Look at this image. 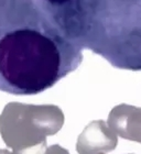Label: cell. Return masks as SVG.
<instances>
[{
    "label": "cell",
    "instance_id": "5",
    "mask_svg": "<svg viewBox=\"0 0 141 154\" xmlns=\"http://www.w3.org/2000/svg\"><path fill=\"white\" fill-rule=\"evenodd\" d=\"M108 125L120 138L141 143V107L120 103L108 115Z\"/></svg>",
    "mask_w": 141,
    "mask_h": 154
},
{
    "label": "cell",
    "instance_id": "3",
    "mask_svg": "<svg viewBox=\"0 0 141 154\" xmlns=\"http://www.w3.org/2000/svg\"><path fill=\"white\" fill-rule=\"evenodd\" d=\"M65 121L55 105L9 103L0 115V135L9 154H43L46 137L56 134Z\"/></svg>",
    "mask_w": 141,
    "mask_h": 154
},
{
    "label": "cell",
    "instance_id": "4",
    "mask_svg": "<svg viewBox=\"0 0 141 154\" xmlns=\"http://www.w3.org/2000/svg\"><path fill=\"white\" fill-rule=\"evenodd\" d=\"M118 144V137L104 120H94L84 128L76 142L78 154H107Z\"/></svg>",
    "mask_w": 141,
    "mask_h": 154
},
{
    "label": "cell",
    "instance_id": "8",
    "mask_svg": "<svg viewBox=\"0 0 141 154\" xmlns=\"http://www.w3.org/2000/svg\"><path fill=\"white\" fill-rule=\"evenodd\" d=\"M0 154H9V150H7V149H0Z\"/></svg>",
    "mask_w": 141,
    "mask_h": 154
},
{
    "label": "cell",
    "instance_id": "6",
    "mask_svg": "<svg viewBox=\"0 0 141 154\" xmlns=\"http://www.w3.org/2000/svg\"><path fill=\"white\" fill-rule=\"evenodd\" d=\"M41 8L45 11V13L50 12L52 10H55L68 2L70 0H36Z\"/></svg>",
    "mask_w": 141,
    "mask_h": 154
},
{
    "label": "cell",
    "instance_id": "1",
    "mask_svg": "<svg viewBox=\"0 0 141 154\" xmlns=\"http://www.w3.org/2000/svg\"><path fill=\"white\" fill-rule=\"evenodd\" d=\"M82 62L83 48L60 31L36 0H0V91L38 95Z\"/></svg>",
    "mask_w": 141,
    "mask_h": 154
},
{
    "label": "cell",
    "instance_id": "2",
    "mask_svg": "<svg viewBox=\"0 0 141 154\" xmlns=\"http://www.w3.org/2000/svg\"><path fill=\"white\" fill-rule=\"evenodd\" d=\"M46 14L80 48L141 71V0H70Z\"/></svg>",
    "mask_w": 141,
    "mask_h": 154
},
{
    "label": "cell",
    "instance_id": "7",
    "mask_svg": "<svg viewBox=\"0 0 141 154\" xmlns=\"http://www.w3.org/2000/svg\"><path fill=\"white\" fill-rule=\"evenodd\" d=\"M43 154H70V152L66 149L62 148L61 145L53 144V145H50V146H46Z\"/></svg>",
    "mask_w": 141,
    "mask_h": 154
}]
</instances>
